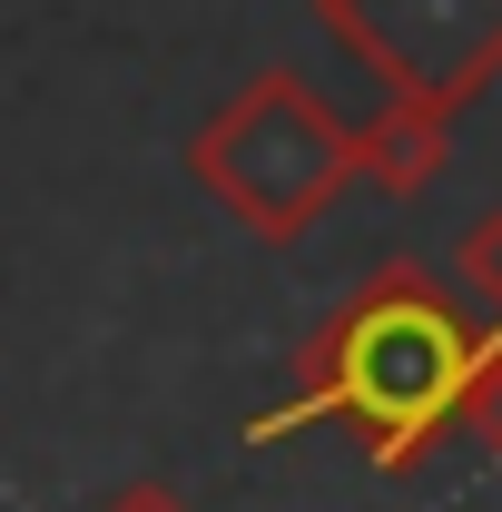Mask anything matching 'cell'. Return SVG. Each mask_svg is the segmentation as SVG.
I'll list each match as a JSON object with an SVG mask.
<instances>
[{"label": "cell", "instance_id": "obj_1", "mask_svg": "<svg viewBox=\"0 0 502 512\" xmlns=\"http://www.w3.org/2000/svg\"><path fill=\"white\" fill-rule=\"evenodd\" d=\"M473 335L463 296H443V276L424 256H384L375 276L306 335L296 384L247 424V444H286L306 424H355L365 463L384 483L414 473L424 453L463 424V394H473Z\"/></svg>", "mask_w": 502, "mask_h": 512}, {"label": "cell", "instance_id": "obj_2", "mask_svg": "<svg viewBox=\"0 0 502 512\" xmlns=\"http://www.w3.org/2000/svg\"><path fill=\"white\" fill-rule=\"evenodd\" d=\"M355 128L306 69H256L247 89L188 138V178L256 247H306L355 188Z\"/></svg>", "mask_w": 502, "mask_h": 512}, {"label": "cell", "instance_id": "obj_3", "mask_svg": "<svg viewBox=\"0 0 502 512\" xmlns=\"http://www.w3.org/2000/svg\"><path fill=\"white\" fill-rule=\"evenodd\" d=\"M315 30L424 119L473 109L502 79V0H315Z\"/></svg>", "mask_w": 502, "mask_h": 512}, {"label": "cell", "instance_id": "obj_4", "mask_svg": "<svg viewBox=\"0 0 502 512\" xmlns=\"http://www.w3.org/2000/svg\"><path fill=\"white\" fill-rule=\"evenodd\" d=\"M443 168H453V119H424V109L384 99L375 119L355 128V178L384 197H424Z\"/></svg>", "mask_w": 502, "mask_h": 512}, {"label": "cell", "instance_id": "obj_5", "mask_svg": "<svg viewBox=\"0 0 502 512\" xmlns=\"http://www.w3.org/2000/svg\"><path fill=\"white\" fill-rule=\"evenodd\" d=\"M453 276H463L473 316L493 325V316H502V207H483V217L463 227V247H453Z\"/></svg>", "mask_w": 502, "mask_h": 512}, {"label": "cell", "instance_id": "obj_6", "mask_svg": "<svg viewBox=\"0 0 502 512\" xmlns=\"http://www.w3.org/2000/svg\"><path fill=\"white\" fill-rule=\"evenodd\" d=\"M463 424H473L483 453L502 463V316L473 335V394H463Z\"/></svg>", "mask_w": 502, "mask_h": 512}, {"label": "cell", "instance_id": "obj_7", "mask_svg": "<svg viewBox=\"0 0 502 512\" xmlns=\"http://www.w3.org/2000/svg\"><path fill=\"white\" fill-rule=\"evenodd\" d=\"M99 512H197V503L178 493V483H158V473H138V483H119V493H109Z\"/></svg>", "mask_w": 502, "mask_h": 512}]
</instances>
